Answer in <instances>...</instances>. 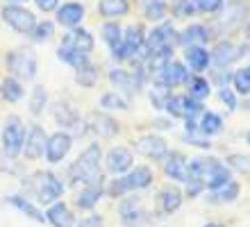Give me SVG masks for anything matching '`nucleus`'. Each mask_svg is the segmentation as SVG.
<instances>
[{
    "instance_id": "9b49d317",
    "label": "nucleus",
    "mask_w": 250,
    "mask_h": 227,
    "mask_svg": "<svg viewBox=\"0 0 250 227\" xmlns=\"http://www.w3.org/2000/svg\"><path fill=\"white\" fill-rule=\"evenodd\" d=\"M246 50H248V43L237 48V45L230 43V41H221V43L209 52V62H214L218 68H225V66H230L232 62H237L239 57H244Z\"/></svg>"
},
{
    "instance_id": "6ab92c4d",
    "label": "nucleus",
    "mask_w": 250,
    "mask_h": 227,
    "mask_svg": "<svg viewBox=\"0 0 250 227\" xmlns=\"http://www.w3.org/2000/svg\"><path fill=\"white\" fill-rule=\"evenodd\" d=\"M84 19V5L82 2H66L57 9V23L64 27H75L80 25V21Z\"/></svg>"
},
{
    "instance_id": "3c124183",
    "label": "nucleus",
    "mask_w": 250,
    "mask_h": 227,
    "mask_svg": "<svg viewBox=\"0 0 250 227\" xmlns=\"http://www.w3.org/2000/svg\"><path fill=\"white\" fill-rule=\"evenodd\" d=\"M78 227H103V218L100 216H89L78 223Z\"/></svg>"
},
{
    "instance_id": "49530a36",
    "label": "nucleus",
    "mask_w": 250,
    "mask_h": 227,
    "mask_svg": "<svg viewBox=\"0 0 250 227\" xmlns=\"http://www.w3.org/2000/svg\"><path fill=\"white\" fill-rule=\"evenodd\" d=\"M228 164H230L232 168H237L239 173L248 175V157L246 155H230L228 157Z\"/></svg>"
},
{
    "instance_id": "423d86ee",
    "label": "nucleus",
    "mask_w": 250,
    "mask_h": 227,
    "mask_svg": "<svg viewBox=\"0 0 250 227\" xmlns=\"http://www.w3.org/2000/svg\"><path fill=\"white\" fill-rule=\"evenodd\" d=\"M144 41H146V30L141 25H130L121 37V43L112 50L116 62H125V59L134 57L139 52H144Z\"/></svg>"
},
{
    "instance_id": "4be33fe9",
    "label": "nucleus",
    "mask_w": 250,
    "mask_h": 227,
    "mask_svg": "<svg viewBox=\"0 0 250 227\" xmlns=\"http://www.w3.org/2000/svg\"><path fill=\"white\" fill-rule=\"evenodd\" d=\"M62 45L66 48H73V50L82 52V55H89L93 50V37L86 30H71V32L64 37Z\"/></svg>"
},
{
    "instance_id": "ddd939ff",
    "label": "nucleus",
    "mask_w": 250,
    "mask_h": 227,
    "mask_svg": "<svg viewBox=\"0 0 250 227\" xmlns=\"http://www.w3.org/2000/svg\"><path fill=\"white\" fill-rule=\"evenodd\" d=\"M189 80V71L180 62H171V64L162 68L159 73H155V82L157 86H164V89H171V86H178L182 82Z\"/></svg>"
},
{
    "instance_id": "5701e85b",
    "label": "nucleus",
    "mask_w": 250,
    "mask_h": 227,
    "mask_svg": "<svg viewBox=\"0 0 250 227\" xmlns=\"http://www.w3.org/2000/svg\"><path fill=\"white\" fill-rule=\"evenodd\" d=\"M46 221L53 227H75V216L71 214V209L66 207L64 202H55L53 207L48 209Z\"/></svg>"
},
{
    "instance_id": "20e7f679",
    "label": "nucleus",
    "mask_w": 250,
    "mask_h": 227,
    "mask_svg": "<svg viewBox=\"0 0 250 227\" xmlns=\"http://www.w3.org/2000/svg\"><path fill=\"white\" fill-rule=\"evenodd\" d=\"M152 168L148 166H137L134 170H130L127 175L119 177V180L112 182V186H109V195L114 198H123L125 193H132V191H139V188H146L152 184Z\"/></svg>"
},
{
    "instance_id": "a19ab883",
    "label": "nucleus",
    "mask_w": 250,
    "mask_h": 227,
    "mask_svg": "<svg viewBox=\"0 0 250 227\" xmlns=\"http://www.w3.org/2000/svg\"><path fill=\"white\" fill-rule=\"evenodd\" d=\"M232 82H234V89H237L241 96H248L250 93V68L248 66L239 68V71L232 75Z\"/></svg>"
},
{
    "instance_id": "f704fd0d",
    "label": "nucleus",
    "mask_w": 250,
    "mask_h": 227,
    "mask_svg": "<svg viewBox=\"0 0 250 227\" xmlns=\"http://www.w3.org/2000/svg\"><path fill=\"white\" fill-rule=\"evenodd\" d=\"M173 62V48L168 45V48H162V50H157L155 55H150L148 57V71L150 73H159L162 68H166V66Z\"/></svg>"
},
{
    "instance_id": "f8f14e48",
    "label": "nucleus",
    "mask_w": 250,
    "mask_h": 227,
    "mask_svg": "<svg viewBox=\"0 0 250 227\" xmlns=\"http://www.w3.org/2000/svg\"><path fill=\"white\" fill-rule=\"evenodd\" d=\"M46 141H48V136H46V132H43V127L32 125L30 132H27V136H23V148H21V152H25L27 159H39V157L43 155V150H46Z\"/></svg>"
},
{
    "instance_id": "1a4fd4ad",
    "label": "nucleus",
    "mask_w": 250,
    "mask_h": 227,
    "mask_svg": "<svg viewBox=\"0 0 250 227\" xmlns=\"http://www.w3.org/2000/svg\"><path fill=\"white\" fill-rule=\"evenodd\" d=\"M164 109L171 114L173 118H185V121H193L196 114H203V104L191 100L187 96H171L166 100Z\"/></svg>"
},
{
    "instance_id": "864d4df0",
    "label": "nucleus",
    "mask_w": 250,
    "mask_h": 227,
    "mask_svg": "<svg viewBox=\"0 0 250 227\" xmlns=\"http://www.w3.org/2000/svg\"><path fill=\"white\" fill-rule=\"evenodd\" d=\"M205 227H223V225H218V223H209V225H205Z\"/></svg>"
},
{
    "instance_id": "9d476101",
    "label": "nucleus",
    "mask_w": 250,
    "mask_h": 227,
    "mask_svg": "<svg viewBox=\"0 0 250 227\" xmlns=\"http://www.w3.org/2000/svg\"><path fill=\"white\" fill-rule=\"evenodd\" d=\"M173 34H175V30H173L171 23H164V25L155 27L150 34H146L144 52H141V55H144V57H150V55H155V52L162 50V48H168Z\"/></svg>"
},
{
    "instance_id": "2f4dec72",
    "label": "nucleus",
    "mask_w": 250,
    "mask_h": 227,
    "mask_svg": "<svg viewBox=\"0 0 250 227\" xmlns=\"http://www.w3.org/2000/svg\"><path fill=\"white\" fill-rule=\"evenodd\" d=\"M7 202H9L12 207H16L19 211L27 214L30 218H32V221H37V223H43V221H46V216L41 214L39 209L34 207V205L27 200V198H23V195H9V198H7Z\"/></svg>"
},
{
    "instance_id": "2eb2a0df",
    "label": "nucleus",
    "mask_w": 250,
    "mask_h": 227,
    "mask_svg": "<svg viewBox=\"0 0 250 227\" xmlns=\"http://www.w3.org/2000/svg\"><path fill=\"white\" fill-rule=\"evenodd\" d=\"M86 130L96 132L103 139H112L116 132H119V123L114 121L112 116H107L103 111H91L89 118H86Z\"/></svg>"
},
{
    "instance_id": "4468645a",
    "label": "nucleus",
    "mask_w": 250,
    "mask_h": 227,
    "mask_svg": "<svg viewBox=\"0 0 250 227\" xmlns=\"http://www.w3.org/2000/svg\"><path fill=\"white\" fill-rule=\"evenodd\" d=\"M71 134H66V132H57V134L48 136L46 141V157L50 164H60L66 155H68V150H71Z\"/></svg>"
},
{
    "instance_id": "39448f33",
    "label": "nucleus",
    "mask_w": 250,
    "mask_h": 227,
    "mask_svg": "<svg viewBox=\"0 0 250 227\" xmlns=\"http://www.w3.org/2000/svg\"><path fill=\"white\" fill-rule=\"evenodd\" d=\"M7 68L12 71L14 80H32L37 75V55L30 48H19V50L7 52Z\"/></svg>"
},
{
    "instance_id": "7c9ffc66",
    "label": "nucleus",
    "mask_w": 250,
    "mask_h": 227,
    "mask_svg": "<svg viewBox=\"0 0 250 227\" xmlns=\"http://www.w3.org/2000/svg\"><path fill=\"white\" fill-rule=\"evenodd\" d=\"M223 130V118L214 114V111H203V118L198 123V132L205 136H214Z\"/></svg>"
},
{
    "instance_id": "a18cd8bd",
    "label": "nucleus",
    "mask_w": 250,
    "mask_h": 227,
    "mask_svg": "<svg viewBox=\"0 0 250 227\" xmlns=\"http://www.w3.org/2000/svg\"><path fill=\"white\" fill-rule=\"evenodd\" d=\"M191 2H193V7H196V9L207 12V14L218 12V9L223 7V0H191Z\"/></svg>"
},
{
    "instance_id": "c85d7f7f",
    "label": "nucleus",
    "mask_w": 250,
    "mask_h": 227,
    "mask_svg": "<svg viewBox=\"0 0 250 227\" xmlns=\"http://www.w3.org/2000/svg\"><path fill=\"white\" fill-rule=\"evenodd\" d=\"M180 205H182V193H180L175 186H166L162 193H159V207L164 214H173L178 211Z\"/></svg>"
},
{
    "instance_id": "c756f323",
    "label": "nucleus",
    "mask_w": 250,
    "mask_h": 227,
    "mask_svg": "<svg viewBox=\"0 0 250 227\" xmlns=\"http://www.w3.org/2000/svg\"><path fill=\"white\" fill-rule=\"evenodd\" d=\"M53 116L55 121L62 125V127H75V123H78V111L73 109L68 103H57L53 107Z\"/></svg>"
},
{
    "instance_id": "58836bf2",
    "label": "nucleus",
    "mask_w": 250,
    "mask_h": 227,
    "mask_svg": "<svg viewBox=\"0 0 250 227\" xmlns=\"http://www.w3.org/2000/svg\"><path fill=\"white\" fill-rule=\"evenodd\" d=\"M103 39H105V43L109 45V48H116V45L121 43V37H123V32H121V27H119V23H114V21H109V23H105L103 25Z\"/></svg>"
},
{
    "instance_id": "412c9836",
    "label": "nucleus",
    "mask_w": 250,
    "mask_h": 227,
    "mask_svg": "<svg viewBox=\"0 0 250 227\" xmlns=\"http://www.w3.org/2000/svg\"><path fill=\"white\" fill-rule=\"evenodd\" d=\"M119 211H121V221H123V225H127V227H139L146 221L144 218L146 214H144V209L139 207L137 198H127V200H123L121 202V207H119Z\"/></svg>"
},
{
    "instance_id": "de8ad7c7",
    "label": "nucleus",
    "mask_w": 250,
    "mask_h": 227,
    "mask_svg": "<svg viewBox=\"0 0 250 227\" xmlns=\"http://www.w3.org/2000/svg\"><path fill=\"white\" fill-rule=\"evenodd\" d=\"M193 12H196V7H193L191 0H178V2H175V16H178V19H187V16H191Z\"/></svg>"
},
{
    "instance_id": "4c0bfd02",
    "label": "nucleus",
    "mask_w": 250,
    "mask_h": 227,
    "mask_svg": "<svg viewBox=\"0 0 250 227\" xmlns=\"http://www.w3.org/2000/svg\"><path fill=\"white\" fill-rule=\"evenodd\" d=\"M57 55H60L62 62H66V64H71L75 71H78L80 66L89 64V55H82V52L73 50V48H66V45H60V50H57Z\"/></svg>"
},
{
    "instance_id": "5fc2aeb1",
    "label": "nucleus",
    "mask_w": 250,
    "mask_h": 227,
    "mask_svg": "<svg viewBox=\"0 0 250 227\" xmlns=\"http://www.w3.org/2000/svg\"><path fill=\"white\" fill-rule=\"evenodd\" d=\"M16 2H23V0H16Z\"/></svg>"
},
{
    "instance_id": "bb28decb",
    "label": "nucleus",
    "mask_w": 250,
    "mask_h": 227,
    "mask_svg": "<svg viewBox=\"0 0 250 227\" xmlns=\"http://www.w3.org/2000/svg\"><path fill=\"white\" fill-rule=\"evenodd\" d=\"M185 57H187V64H189L191 71H205L207 66H209V52L205 50L203 45H191L185 50Z\"/></svg>"
},
{
    "instance_id": "f03ea898",
    "label": "nucleus",
    "mask_w": 250,
    "mask_h": 227,
    "mask_svg": "<svg viewBox=\"0 0 250 227\" xmlns=\"http://www.w3.org/2000/svg\"><path fill=\"white\" fill-rule=\"evenodd\" d=\"M23 188L27 193H32L41 205H53L62 198L64 193V184L57 175H53L50 170H39V173H32L23 182Z\"/></svg>"
},
{
    "instance_id": "f3484780",
    "label": "nucleus",
    "mask_w": 250,
    "mask_h": 227,
    "mask_svg": "<svg viewBox=\"0 0 250 227\" xmlns=\"http://www.w3.org/2000/svg\"><path fill=\"white\" fill-rule=\"evenodd\" d=\"M105 166L114 175H123L125 170H130L132 166V152L127 148H123V145H116V148H112L107 152Z\"/></svg>"
},
{
    "instance_id": "b1692460",
    "label": "nucleus",
    "mask_w": 250,
    "mask_h": 227,
    "mask_svg": "<svg viewBox=\"0 0 250 227\" xmlns=\"http://www.w3.org/2000/svg\"><path fill=\"white\" fill-rule=\"evenodd\" d=\"M246 21V5L244 2H230V5H225V12L218 21V25L225 27V30H232V27L241 25Z\"/></svg>"
},
{
    "instance_id": "8fccbe9b",
    "label": "nucleus",
    "mask_w": 250,
    "mask_h": 227,
    "mask_svg": "<svg viewBox=\"0 0 250 227\" xmlns=\"http://www.w3.org/2000/svg\"><path fill=\"white\" fill-rule=\"evenodd\" d=\"M218 98H221V100L228 104V109H237V98H234V93H232L230 89H221Z\"/></svg>"
},
{
    "instance_id": "c9c22d12",
    "label": "nucleus",
    "mask_w": 250,
    "mask_h": 227,
    "mask_svg": "<svg viewBox=\"0 0 250 227\" xmlns=\"http://www.w3.org/2000/svg\"><path fill=\"white\" fill-rule=\"evenodd\" d=\"M0 96L5 98L7 103H19L21 98H23V86H21L19 80L5 78L2 84H0Z\"/></svg>"
},
{
    "instance_id": "6e6552de",
    "label": "nucleus",
    "mask_w": 250,
    "mask_h": 227,
    "mask_svg": "<svg viewBox=\"0 0 250 227\" xmlns=\"http://www.w3.org/2000/svg\"><path fill=\"white\" fill-rule=\"evenodd\" d=\"M2 19H5V23H9V25L21 34H30L34 30V25H37L34 14L30 12V9H25V7H19V5L2 7Z\"/></svg>"
},
{
    "instance_id": "f257e3e1",
    "label": "nucleus",
    "mask_w": 250,
    "mask_h": 227,
    "mask_svg": "<svg viewBox=\"0 0 250 227\" xmlns=\"http://www.w3.org/2000/svg\"><path fill=\"white\" fill-rule=\"evenodd\" d=\"M187 180H196L203 184V188L216 191L225 186L232 180L230 168L223 162H218L216 157H196L191 159L189 168H187Z\"/></svg>"
},
{
    "instance_id": "a878e982",
    "label": "nucleus",
    "mask_w": 250,
    "mask_h": 227,
    "mask_svg": "<svg viewBox=\"0 0 250 227\" xmlns=\"http://www.w3.org/2000/svg\"><path fill=\"white\" fill-rule=\"evenodd\" d=\"M178 41L182 45H187V48H191V45H203V43H207L209 41V30L205 25H189L185 30V32L178 37Z\"/></svg>"
},
{
    "instance_id": "09e8293b",
    "label": "nucleus",
    "mask_w": 250,
    "mask_h": 227,
    "mask_svg": "<svg viewBox=\"0 0 250 227\" xmlns=\"http://www.w3.org/2000/svg\"><path fill=\"white\" fill-rule=\"evenodd\" d=\"M214 82L221 89H228V82H232V73L230 71H214Z\"/></svg>"
},
{
    "instance_id": "cd10ccee",
    "label": "nucleus",
    "mask_w": 250,
    "mask_h": 227,
    "mask_svg": "<svg viewBox=\"0 0 250 227\" xmlns=\"http://www.w3.org/2000/svg\"><path fill=\"white\" fill-rule=\"evenodd\" d=\"M98 12L105 19H119L130 12V5H127V0H100Z\"/></svg>"
},
{
    "instance_id": "e433bc0d",
    "label": "nucleus",
    "mask_w": 250,
    "mask_h": 227,
    "mask_svg": "<svg viewBox=\"0 0 250 227\" xmlns=\"http://www.w3.org/2000/svg\"><path fill=\"white\" fill-rule=\"evenodd\" d=\"M75 82L80 86H84V89H91L96 82H98V68L89 62V64L80 66L78 71H75Z\"/></svg>"
},
{
    "instance_id": "393cba45",
    "label": "nucleus",
    "mask_w": 250,
    "mask_h": 227,
    "mask_svg": "<svg viewBox=\"0 0 250 227\" xmlns=\"http://www.w3.org/2000/svg\"><path fill=\"white\" fill-rule=\"evenodd\" d=\"M100 195H103V182L86 184V186L80 191L78 198H75V205H78L80 209H93L96 205H98Z\"/></svg>"
},
{
    "instance_id": "37998d69",
    "label": "nucleus",
    "mask_w": 250,
    "mask_h": 227,
    "mask_svg": "<svg viewBox=\"0 0 250 227\" xmlns=\"http://www.w3.org/2000/svg\"><path fill=\"white\" fill-rule=\"evenodd\" d=\"M100 107H105V109H127V103L116 91H112V93H105L100 98Z\"/></svg>"
},
{
    "instance_id": "603ef678",
    "label": "nucleus",
    "mask_w": 250,
    "mask_h": 227,
    "mask_svg": "<svg viewBox=\"0 0 250 227\" xmlns=\"http://www.w3.org/2000/svg\"><path fill=\"white\" fill-rule=\"evenodd\" d=\"M34 2H37V7L43 9V12H53V9H57V2H60V0H34Z\"/></svg>"
},
{
    "instance_id": "72a5a7b5",
    "label": "nucleus",
    "mask_w": 250,
    "mask_h": 227,
    "mask_svg": "<svg viewBox=\"0 0 250 227\" xmlns=\"http://www.w3.org/2000/svg\"><path fill=\"white\" fill-rule=\"evenodd\" d=\"M209 82L205 78H191L187 80V98L196 100V103H203L205 98L209 96Z\"/></svg>"
},
{
    "instance_id": "aec40b11",
    "label": "nucleus",
    "mask_w": 250,
    "mask_h": 227,
    "mask_svg": "<svg viewBox=\"0 0 250 227\" xmlns=\"http://www.w3.org/2000/svg\"><path fill=\"white\" fill-rule=\"evenodd\" d=\"M164 173L171 180H180V182H187V168H189V162L182 152H168L164 157Z\"/></svg>"
},
{
    "instance_id": "c03bdc74",
    "label": "nucleus",
    "mask_w": 250,
    "mask_h": 227,
    "mask_svg": "<svg viewBox=\"0 0 250 227\" xmlns=\"http://www.w3.org/2000/svg\"><path fill=\"white\" fill-rule=\"evenodd\" d=\"M32 32H34V39L37 41H48L55 34V25L50 21H43V23H37V25H34Z\"/></svg>"
},
{
    "instance_id": "a211bd4d",
    "label": "nucleus",
    "mask_w": 250,
    "mask_h": 227,
    "mask_svg": "<svg viewBox=\"0 0 250 227\" xmlns=\"http://www.w3.org/2000/svg\"><path fill=\"white\" fill-rule=\"evenodd\" d=\"M109 80H112V84L116 86L121 93H125L127 98H134V96H137V91H139V78H134L132 73L123 71V68H114V71H109Z\"/></svg>"
},
{
    "instance_id": "7ed1b4c3",
    "label": "nucleus",
    "mask_w": 250,
    "mask_h": 227,
    "mask_svg": "<svg viewBox=\"0 0 250 227\" xmlns=\"http://www.w3.org/2000/svg\"><path fill=\"white\" fill-rule=\"evenodd\" d=\"M71 180L75 184H93V182H103V173H100V145L91 143L82 155L75 159L71 166Z\"/></svg>"
},
{
    "instance_id": "dca6fc26",
    "label": "nucleus",
    "mask_w": 250,
    "mask_h": 227,
    "mask_svg": "<svg viewBox=\"0 0 250 227\" xmlns=\"http://www.w3.org/2000/svg\"><path fill=\"white\" fill-rule=\"evenodd\" d=\"M137 150L141 152L144 157L152 159V162H159L168 155V148H166V141L162 136H155V134H148V136H141L137 141Z\"/></svg>"
},
{
    "instance_id": "0eeeda50",
    "label": "nucleus",
    "mask_w": 250,
    "mask_h": 227,
    "mask_svg": "<svg viewBox=\"0 0 250 227\" xmlns=\"http://www.w3.org/2000/svg\"><path fill=\"white\" fill-rule=\"evenodd\" d=\"M23 125L19 116H9L5 121V130H2V150L9 159H16L23 148Z\"/></svg>"
},
{
    "instance_id": "473e14b6",
    "label": "nucleus",
    "mask_w": 250,
    "mask_h": 227,
    "mask_svg": "<svg viewBox=\"0 0 250 227\" xmlns=\"http://www.w3.org/2000/svg\"><path fill=\"white\" fill-rule=\"evenodd\" d=\"M237 195H239V184L234 180H230L225 186L216 188V191H211L209 202H211V205H225V202L237 200Z\"/></svg>"
},
{
    "instance_id": "79ce46f5",
    "label": "nucleus",
    "mask_w": 250,
    "mask_h": 227,
    "mask_svg": "<svg viewBox=\"0 0 250 227\" xmlns=\"http://www.w3.org/2000/svg\"><path fill=\"white\" fill-rule=\"evenodd\" d=\"M48 103V93L43 86H37V89L32 91V98H30V111H32L34 116H39L41 111H43V107H46Z\"/></svg>"
},
{
    "instance_id": "ea45409f",
    "label": "nucleus",
    "mask_w": 250,
    "mask_h": 227,
    "mask_svg": "<svg viewBox=\"0 0 250 227\" xmlns=\"http://www.w3.org/2000/svg\"><path fill=\"white\" fill-rule=\"evenodd\" d=\"M166 2H162V0H150L148 5H146V19L152 21V23H159V21L166 19Z\"/></svg>"
}]
</instances>
